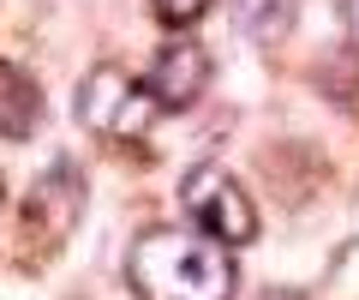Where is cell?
Here are the masks:
<instances>
[{
  "label": "cell",
  "instance_id": "cell-1",
  "mask_svg": "<svg viewBox=\"0 0 359 300\" xmlns=\"http://www.w3.org/2000/svg\"><path fill=\"white\" fill-rule=\"evenodd\" d=\"M126 288L138 300H233V247L204 228H150L126 252Z\"/></svg>",
  "mask_w": 359,
  "mask_h": 300
},
{
  "label": "cell",
  "instance_id": "cell-2",
  "mask_svg": "<svg viewBox=\"0 0 359 300\" xmlns=\"http://www.w3.org/2000/svg\"><path fill=\"white\" fill-rule=\"evenodd\" d=\"M156 115H162V108L150 103L144 79H132L126 66H114V60H102L84 84H78V126L96 132V138H114V144L144 138Z\"/></svg>",
  "mask_w": 359,
  "mask_h": 300
},
{
  "label": "cell",
  "instance_id": "cell-3",
  "mask_svg": "<svg viewBox=\"0 0 359 300\" xmlns=\"http://www.w3.org/2000/svg\"><path fill=\"white\" fill-rule=\"evenodd\" d=\"M180 204H186L192 228H204V235L222 240V247H252V240H257V210H252V198L240 193V181H233L222 162H198V169H186V181H180Z\"/></svg>",
  "mask_w": 359,
  "mask_h": 300
},
{
  "label": "cell",
  "instance_id": "cell-4",
  "mask_svg": "<svg viewBox=\"0 0 359 300\" xmlns=\"http://www.w3.org/2000/svg\"><path fill=\"white\" fill-rule=\"evenodd\" d=\"M144 91H150V103L162 108V115L192 108L198 96L210 91V54L198 48L192 37H180V30H174V37L150 54V66H144Z\"/></svg>",
  "mask_w": 359,
  "mask_h": 300
},
{
  "label": "cell",
  "instance_id": "cell-5",
  "mask_svg": "<svg viewBox=\"0 0 359 300\" xmlns=\"http://www.w3.org/2000/svg\"><path fill=\"white\" fill-rule=\"evenodd\" d=\"M42 126V91L25 66L0 60V138H30Z\"/></svg>",
  "mask_w": 359,
  "mask_h": 300
},
{
  "label": "cell",
  "instance_id": "cell-6",
  "mask_svg": "<svg viewBox=\"0 0 359 300\" xmlns=\"http://www.w3.org/2000/svg\"><path fill=\"white\" fill-rule=\"evenodd\" d=\"M228 6H233V25L257 42H276L294 18V0H228Z\"/></svg>",
  "mask_w": 359,
  "mask_h": 300
},
{
  "label": "cell",
  "instance_id": "cell-7",
  "mask_svg": "<svg viewBox=\"0 0 359 300\" xmlns=\"http://www.w3.org/2000/svg\"><path fill=\"white\" fill-rule=\"evenodd\" d=\"M150 13L162 18L168 30H192L198 18L210 13V0H150Z\"/></svg>",
  "mask_w": 359,
  "mask_h": 300
},
{
  "label": "cell",
  "instance_id": "cell-8",
  "mask_svg": "<svg viewBox=\"0 0 359 300\" xmlns=\"http://www.w3.org/2000/svg\"><path fill=\"white\" fill-rule=\"evenodd\" d=\"M264 300H311V294H299V288H269Z\"/></svg>",
  "mask_w": 359,
  "mask_h": 300
},
{
  "label": "cell",
  "instance_id": "cell-9",
  "mask_svg": "<svg viewBox=\"0 0 359 300\" xmlns=\"http://www.w3.org/2000/svg\"><path fill=\"white\" fill-rule=\"evenodd\" d=\"M347 30H353V42H359V0H347Z\"/></svg>",
  "mask_w": 359,
  "mask_h": 300
}]
</instances>
